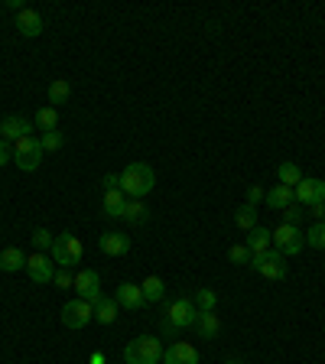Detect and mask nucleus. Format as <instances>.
I'll use <instances>...</instances> for the list:
<instances>
[{
  "mask_svg": "<svg viewBox=\"0 0 325 364\" xmlns=\"http://www.w3.org/2000/svg\"><path fill=\"white\" fill-rule=\"evenodd\" d=\"M114 300H117V306H124V309H140V306H147L143 289H140L137 283H121L117 293H114Z\"/></svg>",
  "mask_w": 325,
  "mask_h": 364,
  "instance_id": "nucleus-14",
  "label": "nucleus"
},
{
  "mask_svg": "<svg viewBox=\"0 0 325 364\" xmlns=\"http://www.w3.org/2000/svg\"><path fill=\"white\" fill-rule=\"evenodd\" d=\"M302 238H306V244H309V247H315V251H325V221H315V225L309 228Z\"/></svg>",
  "mask_w": 325,
  "mask_h": 364,
  "instance_id": "nucleus-31",
  "label": "nucleus"
},
{
  "mask_svg": "<svg viewBox=\"0 0 325 364\" xmlns=\"http://www.w3.org/2000/svg\"><path fill=\"white\" fill-rule=\"evenodd\" d=\"M98 247L108 257H124L130 251V234H124V231H104L98 238Z\"/></svg>",
  "mask_w": 325,
  "mask_h": 364,
  "instance_id": "nucleus-12",
  "label": "nucleus"
},
{
  "mask_svg": "<svg viewBox=\"0 0 325 364\" xmlns=\"http://www.w3.org/2000/svg\"><path fill=\"white\" fill-rule=\"evenodd\" d=\"M234 225H238L241 231H254V228H257V208H254V205H241L238 212H234Z\"/></svg>",
  "mask_w": 325,
  "mask_h": 364,
  "instance_id": "nucleus-27",
  "label": "nucleus"
},
{
  "mask_svg": "<svg viewBox=\"0 0 325 364\" xmlns=\"http://www.w3.org/2000/svg\"><path fill=\"white\" fill-rule=\"evenodd\" d=\"M52 283H56L59 289H69V287H75V276L69 274L65 267H59V270H56V276H52Z\"/></svg>",
  "mask_w": 325,
  "mask_h": 364,
  "instance_id": "nucleus-35",
  "label": "nucleus"
},
{
  "mask_svg": "<svg viewBox=\"0 0 325 364\" xmlns=\"http://www.w3.org/2000/svg\"><path fill=\"white\" fill-rule=\"evenodd\" d=\"M91 364H108V361H104V354H101V352H95V354H91Z\"/></svg>",
  "mask_w": 325,
  "mask_h": 364,
  "instance_id": "nucleus-42",
  "label": "nucleus"
},
{
  "mask_svg": "<svg viewBox=\"0 0 325 364\" xmlns=\"http://www.w3.org/2000/svg\"><path fill=\"white\" fill-rule=\"evenodd\" d=\"M215 306H218V293L208 287H202L199 293H195V309H199V313H215Z\"/></svg>",
  "mask_w": 325,
  "mask_h": 364,
  "instance_id": "nucleus-28",
  "label": "nucleus"
},
{
  "mask_svg": "<svg viewBox=\"0 0 325 364\" xmlns=\"http://www.w3.org/2000/svg\"><path fill=\"white\" fill-rule=\"evenodd\" d=\"M263 202H267L270 208H280V212H283V208H289V205L296 202V195H293V189H289V186H280V182H276L274 189H267Z\"/></svg>",
  "mask_w": 325,
  "mask_h": 364,
  "instance_id": "nucleus-16",
  "label": "nucleus"
},
{
  "mask_svg": "<svg viewBox=\"0 0 325 364\" xmlns=\"http://www.w3.org/2000/svg\"><path fill=\"white\" fill-rule=\"evenodd\" d=\"M263 195H267V192H263L261 186H250L248 189V205H254V208H257V202H263Z\"/></svg>",
  "mask_w": 325,
  "mask_h": 364,
  "instance_id": "nucleus-37",
  "label": "nucleus"
},
{
  "mask_svg": "<svg viewBox=\"0 0 325 364\" xmlns=\"http://www.w3.org/2000/svg\"><path fill=\"white\" fill-rule=\"evenodd\" d=\"M26 274L33 283H52V276H56V264H52V257H46L43 251H33L26 257Z\"/></svg>",
  "mask_w": 325,
  "mask_h": 364,
  "instance_id": "nucleus-8",
  "label": "nucleus"
},
{
  "mask_svg": "<svg viewBox=\"0 0 325 364\" xmlns=\"http://www.w3.org/2000/svg\"><path fill=\"white\" fill-rule=\"evenodd\" d=\"M33 247H36V251H46V247H52V234L46 231V228H36V231H33Z\"/></svg>",
  "mask_w": 325,
  "mask_h": 364,
  "instance_id": "nucleus-34",
  "label": "nucleus"
},
{
  "mask_svg": "<svg viewBox=\"0 0 325 364\" xmlns=\"http://www.w3.org/2000/svg\"><path fill=\"white\" fill-rule=\"evenodd\" d=\"M7 160H13V147L7 140H0V166H7Z\"/></svg>",
  "mask_w": 325,
  "mask_h": 364,
  "instance_id": "nucleus-38",
  "label": "nucleus"
},
{
  "mask_svg": "<svg viewBox=\"0 0 325 364\" xmlns=\"http://www.w3.org/2000/svg\"><path fill=\"white\" fill-rule=\"evenodd\" d=\"M114 319H117V300H111V296H101V302L95 306V322H101V326H111Z\"/></svg>",
  "mask_w": 325,
  "mask_h": 364,
  "instance_id": "nucleus-20",
  "label": "nucleus"
},
{
  "mask_svg": "<svg viewBox=\"0 0 325 364\" xmlns=\"http://www.w3.org/2000/svg\"><path fill=\"white\" fill-rule=\"evenodd\" d=\"M95 319V306L85 300H72L62 306V326L65 328H85Z\"/></svg>",
  "mask_w": 325,
  "mask_h": 364,
  "instance_id": "nucleus-6",
  "label": "nucleus"
},
{
  "mask_svg": "<svg viewBox=\"0 0 325 364\" xmlns=\"http://www.w3.org/2000/svg\"><path fill=\"white\" fill-rule=\"evenodd\" d=\"M195 328H199V335H205V339H215V335L221 332V319H218L215 313H199Z\"/></svg>",
  "mask_w": 325,
  "mask_h": 364,
  "instance_id": "nucleus-23",
  "label": "nucleus"
},
{
  "mask_svg": "<svg viewBox=\"0 0 325 364\" xmlns=\"http://www.w3.org/2000/svg\"><path fill=\"white\" fill-rule=\"evenodd\" d=\"M16 29H20V36H26V39L39 36V33H43V16L26 7V10L16 13Z\"/></svg>",
  "mask_w": 325,
  "mask_h": 364,
  "instance_id": "nucleus-15",
  "label": "nucleus"
},
{
  "mask_svg": "<svg viewBox=\"0 0 325 364\" xmlns=\"http://www.w3.org/2000/svg\"><path fill=\"white\" fill-rule=\"evenodd\" d=\"M228 257H231V264H238V267H244V264L250 267V260H254V254L248 251V244H234V247L228 251Z\"/></svg>",
  "mask_w": 325,
  "mask_h": 364,
  "instance_id": "nucleus-32",
  "label": "nucleus"
},
{
  "mask_svg": "<svg viewBox=\"0 0 325 364\" xmlns=\"http://www.w3.org/2000/svg\"><path fill=\"white\" fill-rule=\"evenodd\" d=\"M143 218H147V208H143V202H140V199H127L124 202V221L137 225V221H143Z\"/></svg>",
  "mask_w": 325,
  "mask_h": 364,
  "instance_id": "nucleus-30",
  "label": "nucleus"
},
{
  "mask_svg": "<svg viewBox=\"0 0 325 364\" xmlns=\"http://www.w3.org/2000/svg\"><path fill=\"white\" fill-rule=\"evenodd\" d=\"M270 244H274V238H270V231L267 228H254V231H248V251L257 257V254H267L270 251Z\"/></svg>",
  "mask_w": 325,
  "mask_h": 364,
  "instance_id": "nucleus-17",
  "label": "nucleus"
},
{
  "mask_svg": "<svg viewBox=\"0 0 325 364\" xmlns=\"http://www.w3.org/2000/svg\"><path fill=\"white\" fill-rule=\"evenodd\" d=\"M65 244H69V257H72V264L82 260V241L72 234V231H65Z\"/></svg>",
  "mask_w": 325,
  "mask_h": 364,
  "instance_id": "nucleus-33",
  "label": "nucleus"
},
{
  "mask_svg": "<svg viewBox=\"0 0 325 364\" xmlns=\"http://www.w3.org/2000/svg\"><path fill=\"white\" fill-rule=\"evenodd\" d=\"M140 289H143V300L147 302H162V296H166V283H162L160 276H147L140 283Z\"/></svg>",
  "mask_w": 325,
  "mask_h": 364,
  "instance_id": "nucleus-22",
  "label": "nucleus"
},
{
  "mask_svg": "<svg viewBox=\"0 0 325 364\" xmlns=\"http://www.w3.org/2000/svg\"><path fill=\"white\" fill-rule=\"evenodd\" d=\"M195 319H199L195 300L176 296V300L166 302V313H162V335H176V332H182V328L195 326Z\"/></svg>",
  "mask_w": 325,
  "mask_h": 364,
  "instance_id": "nucleus-1",
  "label": "nucleus"
},
{
  "mask_svg": "<svg viewBox=\"0 0 325 364\" xmlns=\"http://www.w3.org/2000/svg\"><path fill=\"white\" fill-rule=\"evenodd\" d=\"M162 364H199V352H195V345H189V341H173V345L162 352Z\"/></svg>",
  "mask_w": 325,
  "mask_h": 364,
  "instance_id": "nucleus-13",
  "label": "nucleus"
},
{
  "mask_svg": "<svg viewBox=\"0 0 325 364\" xmlns=\"http://www.w3.org/2000/svg\"><path fill=\"white\" fill-rule=\"evenodd\" d=\"M293 195H296V205H319L325 202V182L322 179H302L300 186L293 189Z\"/></svg>",
  "mask_w": 325,
  "mask_h": 364,
  "instance_id": "nucleus-11",
  "label": "nucleus"
},
{
  "mask_svg": "<svg viewBox=\"0 0 325 364\" xmlns=\"http://www.w3.org/2000/svg\"><path fill=\"white\" fill-rule=\"evenodd\" d=\"M108 189H121V173H108V176H104V192H108Z\"/></svg>",
  "mask_w": 325,
  "mask_h": 364,
  "instance_id": "nucleus-39",
  "label": "nucleus"
},
{
  "mask_svg": "<svg viewBox=\"0 0 325 364\" xmlns=\"http://www.w3.org/2000/svg\"><path fill=\"white\" fill-rule=\"evenodd\" d=\"M153 186H156V173L147 163H130L121 173V192L127 199H143L153 192Z\"/></svg>",
  "mask_w": 325,
  "mask_h": 364,
  "instance_id": "nucleus-2",
  "label": "nucleus"
},
{
  "mask_svg": "<svg viewBox=\"0 0 325 364\" xmlns=\"http://www.w3.org/2000/svg\"><path fill=\"white\" fill-rule=\"evenodd\" d=\"M276 179H280V186H289V189H296L302 182V173H300V166L296 163H280L276 166Z\"/></svg>",
  "mask_w": 325,
  "mask_h": 364,
  "instance_id": "nucleus-21",
  "label": "nucleus"
},
{
  "mask_svg": "<svg viewBox=\"0 0 325 364\" xmlns=\"http://www.w3.org/2000/svg\"><path fill=\"white\" fill-rule=\"evenodd\" d=\"M7 7H10V10H16V13H20V10H26L23 3H20V0H7Z\"/></svg>",
  "mask_w": 325,
  "mask_h": 364,
  "instance_id": "nucleus-41",
  "label": "nucleus"
},
{
  "mask_svg": "<svg viewBox=\"0 0 325 364\" xmlns=\"http://www.w3.org/2000/svg\"><path fill=\"white\" fill-rule=\"evenodd\" d=\"M33 124H36L39 130H56V127H59V111H56V108H39V111L33 114Z\"/></svg>",
  "mask_w": 325,
  "mask_h": 364,
  "instance_id": "nucleus-26",
  "label": "nucleus"
},
{
  "mask_svg": "<svg viewBox=\"0 0 325 364\" xmlns=\"http://www.w3.org/2000/svg\"><path fill=\"white\" fill-rule=\"evenodd\" d=\"M0 270H3V274L26 270V254L20 251V247H7V251H0Z\"/></svg>",
  "mask_w": 325,
  "mask_h": 364,
  "instance_id": "nucleus-18",
  "label": "nucleus"
},
{
  "mask_svg": "<svg viewBox=\"0 0 325 364\" xmlns=\"http://www.w3.org/2000/svg\"><path fill=\"white\" fill-rule=\"evenodd\" d=\"M300 218H302V208H296V202H293L289 208H283V225H296V228H300Z\"/></svg>",
  "mask_w": 325,
  "mask_h": 364,
  "instance_id": "nucleus-36",
  "label": "nucleus"
},
{
  "mask_svg": "<svg viewBox=\"0 0 325 364\" xmlns=\"http://www.w3.org/2000/svg\"><path fill=\"white\" fill-rule=\"evenodd\" d=\"M124 202H127V195L121 189H108L104 192V215L108 218H124Z\"/></svg>",
  "mask_w": 325,
  "mask_h": 364,
  "instance_id": "nucleus-19",
  "label": "nucleus"
},
{
  "mask_svg": "<svg viewBox=\"0 0 325 364\" xmlns=\"http://www.w3.org/2000/svg\"><path fill=\"white\" fill-rule=\"evenodd\" d=\"M69 95H72V85L65 82V78H56L49 85V108H56L59 111V104H65L69 101Z\"/></svg>",
  "mask_w": 325,
  "mask_h": 364,
  "instance_id": "nucleus-25",
  "label": "nucleus"
},
{
  "mask_svg": "<svg viewBox=\"0 0 325 364\" xmlns=\"http://www.w3.org/2000/svg\"><path fill=\"white\" fill-rule=\"evenodd\" d=\"M130 348L137 354V364H160L162 361V345L160 339H153V335H140V339L130 341Z\"/></svg>",
  "mask_w": 325,
  "mask_h": 364,
  "instance_id": "nucleus-9",
  "label": "nucleus"
},
{
  "mask_svg": "<svg viewBox=\"0 0 325 364\" xmlns=\"http://www.w3.org/2000/svg\"><path fill=\"white\" fill-rule=\"evenodd\" d=\"M225 364H241V361H238V358H228V361H225Z\"/></svg>",
  "mask_w": 325,
  "mask_h": 364,
  "instance_id": "nucleus-43",
  "label": "nucleus"
},
{
  "mask_svg": "<svg viewBox=\"0 0 325 364\" xmlns=\"http://www.w3.org/2000/svg\"><path fill=\"white\" fill-rule=\"evenodd\" d=\"M26 134H33V121H26L20 114H7V117L0 121V140L16 143V140L26 137Z\"/></svg>",
  "mask_w": 325,
  "mask_h": 364,
  "instance_id": "nucleus-10",
  "label": "nucleus"
},
{
  "mask_svg": "<svg viewBox=\"0 0 325 364\" xmlns=\"http://www.w3.org/2000/svg\"><path fill=\"white\" fill-rule=\"evenodd\" d=\"M43 156H46V150H43V143H39L36 134H26V137H20L16 143H13V163L20 166L23 173L39 169Z\"/></svg>",
  "mask_w": 325,
  "mask_h": 364,
  "instance_id": "nucleus-3",
  "label": "nucleus"
},
{
  "mask_svg": "<svg viewBox=\"0 0 325 364\" xmlns=\"http://www.w3.org/2000/svg\"><path fill=\"white\" fill-rule=\"evenodd\" d=\"M78 293V300L91 302V306H98L101 302V276L95 274V270H82V274H75V287H72Z\"/></svg>",
  "mask_w": 325,
  "mask_h": 364,
  "instance_id": "nucleus-7",
  "label": "nucleus"
},
{
  "mask_svg": "<svg viewBox=\"0 0 325 364\" xmlns=\"http://www.w3.org/2000/svg\"><path fill=\"white\" fill-rule=\"evenodd\" d=\"M52 264H59V267H65V270H69V267H75L72 264V257H69V244H65V231L62 234H59V238H52Z\"/></svg>",
  "mask_w": 325,
  "mask_h": 364,
  "instance_id": "nucleus-24",
  "label": "nucleus"
},
{
  "mask_svg": "<svg viewBox=\"0 0 325 364\" xmlns=\"http://www.w3.org/2000/svg\"><path fill=\"white\" fill-rule=\"evenodd\" d=\"M39 143H43V150L46 153H52V150H62L65 137H62V130L56 127V130H43V134H39Z\"/></svg>",
  "mask_w": 325,
  "mask_h": 364,
  "instance_id": "nucleus-29",
  "label": "nucleus"
},
{
  "mask_svg": "<svg viewBox=\"0 0 325 364\" xmlns=\"http://www.w3.org/2000/svg\"><path fill=\"white\" fill-rule=\"evenodd\" d=\"M309 215H313L315 221H322V218H325V202H319V205H309Z\"/></svg>",
  "mask_w": 325,
  "mask_h": 364,
  "instance_id": "nucleus-40",
  "label": "nucleus"
},
{
  "mask_svg": "<svg viewBox=\"0 0 325 364\" xmlns=\"http://www.w3.org/2000/svg\"><path fill=\"white\" fill-rule=\"evenodd\" d=\"M250 267H254L261 276H267V280H287V257L280 251L257 254V257L250 260Z\"/></svg>",
  "mask_w": 325,
  "mask_h": 364,
  "instance_id": "nucleus-5",
  "label": "nucleus"
},
{
  "mask_svg": "<svg viewBox=\"0 0 325 364\" xmlns=\"http://www.w3.org/2000/svg\"><path fill=\"white\" fill-rule=\"evenodd\" d=\"M270 238H274L276 251L283 254V257H296V254L306 247V238H302V231L296 225H280L270 231Z\"/></svg>",
  "mask_w": 325,
  "mask_h": 364,
  "instance_id": "nucleus-4",
  "label": "nucleus"
}]
</instances>
